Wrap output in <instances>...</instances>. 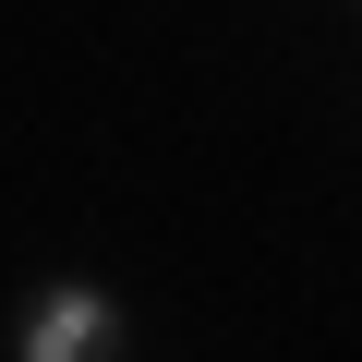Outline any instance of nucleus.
Returning a JSON list of instances; mask_svg holds the SVG:
<instances>
[{
    "instance_id": "1",
    "label": "nucleus",
    "mask_w": 362,
    "mask_h": 362,
    "mask_svg": "<svg viewBox=\"0 0 362 362\" xmlns=\"http://www.w3.org/2000/svg\"><path fill=\"white\" fill-rule=\"evenodd\" d=\"M25 350H37V362H49V350H97V302H37Z\"/></svg>"
}]
</instances>
